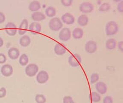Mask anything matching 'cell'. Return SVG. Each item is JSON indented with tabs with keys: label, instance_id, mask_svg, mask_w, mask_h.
Wrapping results in <instances>:
<instances>
[{
	"label": "cell",
	"instance_id": "24",
	"mask_svg": "<svg viewBox=\"0 0 123 103\" xmlns=\"http://www.w3.org/2000/svg\"><path fill=\"white\" fill-rule=\"evenodd\" d=\"M45 12L46 15L48 17H54L56 15V9L53 6H49L46 8Z\"/></svg>",
	"mask_w": 123,
	"mask_h": 103
},
{
	"label": "cell",
	"instance_id": "16",
	"mask_svg": "<svg viewBox=\"0 0 123 103\" xmlns=\"http://www.w3.org/2000/svg\"><path fill=\"white\" fill-rule=\"evenodd\" d=\"M54 51L57 55L62 56L66 53V49L60 43H57L55 46Z\"/></svg>",
	"mask_w": 123,
	"mask_h": 103
},
{
	"label": "cell",
	"instance_id": "30",
	"mask_svg": "<svg viewBox=\"0 0 123 103\" xmlns=\"http://www.w3.org/2000/svg\"><path fill=\"white\" fill-rule=\"evenodd\" d=\"M72 0H61V3L65 6H70L72 4Z\"/></svg>",
	"mask_w": 123,
	"mask_h": 103
},
{
	"label": "cell",
	"instance_id": "28",
	"mask_svg": "<svg viewBox=\"0 0 123 103\" xmlns=\"http://www.w3.org/2000/svg\"><path fill=\"white\" fill-rule=\"evenodd\" d=\"M99 79V76L97 73H93L91 76V83L92 84H94L97 82Z\"/></svg>",
	"mask_w": 123,
	"mask_h": 103
},
{
	"label": "cell",
	"instance_id": "35",
	"mask_svg": "<svg viewBox=\"0 0 123 103\" xmlns=\"http://www.w3.org/2000/svg\"><path fill=\"white\" fill-rule=\"evenodd\" d=\"M6 17L3 13L0 11V24L4 23V22L5 21Z\"/></svg>",
	"mask_w": 123,
	"mask_h": 103
},
{
	"label": "cell",
	"instance_id": "7",
	"mask_svg": "<svg viewBox=\"0 0 123 103\" xmlns=\"http://www.w3.org/2000/svg\"><path fill=\"white\" fill-rule=\"evenodd\" d=\"M6 33L10 36H15L17 32V29L15 24L12 22L8 23L5 27Z\"/></svg>",
	"mask_w": 123,
	"mask_h": 103
},
{
	"label": "cell",
	"instance_id": "27",
	"mask_svg": "<svg viewBox=\"0 0 123 103\" xmlns=\"http://www.w3.org/2000/svg\"><path fill=\"white\" fill-rule=\"evenodd\" d=\"M111 9V6L110 4L104 3L100 6L98 10L100 11H106L110 10Z\"/></svg>",
	"mask_w": 123,
	"mask_h": 103
},
{
	"label": "cell",
	"instance_id": "34",
	"mask_svg": "<svg viewBox=\"0 0 123 103\" xmlns=\"http://www.w3.org/2000/svg\"><path fill=\"white\" fill-rule=\"evenodd\" d=\"M117 10L118 11L120 12H123V1H121V2L118 4L117 6Z\"/></svg>",
	"mask_w": 123,
	"mask_h": 103
},
{
	"label": "cell",
	"instance_id": "3",
	"mask_svg": "<svg viewBox=\"0 0 123 103\" xmlns=\"http://www.w3.org/2000/svg\"><path fill=\"white\" fill-rule=\"evenodd\" d=\"M68 63L72 67L79 66L82 62V58L78 54L74 53L70 56L68 58Z\"/></svg>",
	"mask_w": 123,
	"mask_h": 103
},
{
	"label": "cell",
	"instance_id": "29",
	"mask_svg": "<svg viewBox=\"0 0 123 103\" xmlns=\"http://www.w3.org/2000/svg\"><path fill=\"white\" fill-rule=\"evenodd\" d=\"M63 103H75L70 96H65L63 99Z\"/></svg>",
	"mask_w": 123,
	"mask_h": 103
},
{
	"label": "cell",
	"instance_id": "25",
	"mask_svg": "<svg viewBox=\"0 0 123 103\" xmlns=\"http://www.w3.org/2000/svg\"><path fill=\"white\" fill-rule=\"evenodd\" d=\"M29 62V58L25 54H22L19 58V63L22 66H25L28 64Z\"/></svg>",
	"mask_w": 123,
	"mask_h": 103
},
{
	"label": "cell",
	"instance_id": "9",
	"mask_svg": "<svg viewBox=\"0 0 123 103\" xmlns=\"http://www.w3.org/2000/svg\"><path fill=\"white\" fill-rule=\"evenodd\" d=\"M49 79V75L48 72L44 71H42L38 72L37 76V81L38 83L44 84Z\"/></svg>",
	"mask_w": 123,
	"mask_h": 103
},
{
	"label": "cell",
	"instance_id": "10",
	"mask_svg": "<svg viewBox=\"0 0 123 103\" xmlns=\"http://www.w3.org/2000/svg\"><path fill=\"white\" fill-rule=\"evenodd\" d=\"M62 21L67 25L73 24L75 22V18L72 14L67 12L62 15Z\"/></svg>",
	"mask_w": 123,
	"mask_h": 103
},
{
	"label": "cell",
	"instance_id": "15",
	"mask_svg": "<svg viewBox=\"0 0 123 103\" xmlns=\"http://www.w3.org/2000/svg\"><path fill=\"white\" fill-rule=\"evenodd\" d=\"M8 55L11 59H17L20 55V52L17 48H10L8 51Z\"/></svg>",
	"mask_w": 123,
	"mask_h": 103
},
{
	"label": "cell",
	"instance_id": "19",
	"mask_svg": "<svg viewBox=\"0 0 123 103\" xmlns=\"http://www.w3.org/2000/svg\"><path fill=\"white\" fill-rule=\"evenodd\" d=\"M31 38L28 35H24L19 40L20 45L24 47H26L31 44Z\"/></svg>",
	"mask_w": 123,
	"mask_h": 103
},
{
	"label": "cell",
	"instance_id": "12",
	"mask_svg": "<svg viewBox=\"0 0 123 103\" xmlns=\"http://www.w3.org/2000/svg\"><path fill=\"white\" fill-rule=\"evenodd\" d=\"M29 31L32 34H36L40 33L42 30V26L40 23L37 22L31 23L29 26Z\"/></svg>",
	"mask_w": 123,
	"mask_h": 103
},
{
	"label": "cell",
	"instance_id": "36",
	"mask_svg": "<svg viewBox=\"0 0 123 103\" xmlns=\"http://www.w3.org/2000/svg\"><path fill=\"white\" fill-rule=\"evenodd\" d=\"M123 42L122 41H120L118 43V48L121 52H123Z\"/></svg>",
	"mask_w": 123,
	"mask_h": 103
},
{
	"label": "cell",
	"instance_id": "13",
	"mask_svg": "<svg viewBox=\"0 0 123 103\" xmlns=\"http://www.w3.org/2000/svg\"><path fill=\"white\" fill-rule=\"evenodd\" d=\"M28 28V21L27 19H24L21 21L18 30V34L23 35L27 32V30Z\"/></svg>",
	"mask_w": 123,
	"mask_h": 103
},
{
	"label": "cell",
	"instance_id": "2",
	"mask_svg": "<svg viewBox=\"0 0 123 103\" xmlns=\"http://www.w3.org/2000/svg\"><path fill=\"white\" fill-rule=\"evenodd\" d=\"M49 27L51 30L58 31L62 28L63 23L59 17H54L49 21Z\"/></svg>",
	"mask_w": 123,
	"mask_h": 103
},
{
	"label": "cell",
	"instance_id": "33",
	"mask_svg": "<svg viewBox=\"0 0 123 103\" xmlns=\"http://www.w3.org/2000/svg\"><path fill=\"white\" fill-rule=\"evenodd\" d=\"M6 57L2 53H0V64H4L6 61Z\"/></svg>",
	"mask_w": 123,
	"mask_h": 103
},
{
	"label": "cell",
	"instance_id": "37",
	"mask_svg": "<svg viewBox=\"0 0 123 103\" xmlns=\"http://www.w3.org/2000/svg\"><path fill=\"white\" fill-rule=\"evenodd\" d=\"M4 45V41L2 38L0 37V48L2 47Z\"/></svg>",
	"mask_w": 123,
	"mask_h": 103
},
{
	"label": "cell",
	"instance_id": "6",
	"mask_svg": "<svg viewBox=\"0 0 123 103\" xmlns=\"http://www.w3.org/2000/svg\"><path fill=\"white\" fill-rule=\"evenodd\" d=\"M94 9L93 5L88 2H83L80 4L79 7L80 11L83 13H89L92 12Z\"/></svg>",
	"mask_w": 123,
	"mask_h": 103
},
{
	"label": "cell",
	"instance_id": "14",
	"mask_svg": "<svg viewBox=\"0 0 123 103\" xmlns=\"http://www.w3.org/2000/svg\"><path fill=\"white\" fill-rule=\"evenodd\" d=\"M95 88L98 93L102 95L105 94L107 91V85L105 83L102 82L97 83L95 85Z\"/></svg>",
	"mask_w": 123,
	"mask_h": 103
},
{
	"label": "cell",
	"instance_id": "21",
	"mask_svg": "<svg viewBox=\"0 0 123 103\" xmlns=\"http://www.w3.org/2000/svg\"><path fill=\"white\" fill-rule=\"evenodd\" d=\"M41 8L40 3L38 1L34 0L29 4L28 9L31 11H38Z\"/></svg>",
	"mask_w": 123,
	"mask_h": 103
},
{
	"label": "cell",
	"instance_id": "26",
	"mask_svg": "<svg viewBox=\"0 0 123 103\" xmlns=\"http://www.w3.org/2000/svg\"><path fill=\"white\" fill-rule=\"evenodd\" d=\"M35 101L37 103H45L46 98L42 94H37L35 97Z\"/></svg>",
	"mask_w": 123,
	"mask_h": 103
},
{
	"label": "cell",
	"instance_id": "5",
	"mask_svg": "<svg viewBox=\"0 0 123 103\" xmlns=\"http://www.w3.org/2000/svg\"><path fill=\"white\" fill-rule=\"evenodd\" d=\"M71 33L70 29L68 28H64L60 31L59 37L60 40L63 41H67L71 37Z\"/></svg>",
	"mask_w": 123,
	"mask_h": 103
},
{
	"label": "cell",
	"instance_id": "4",
	"mask_svg": "<svg viewBox=\"0 0 123 103\" xmlns=\"http://www.w3.org/2000/svg\"><path fill=\"white\" fill-rule=\"evenodd\" d=\"M38 67L35 64H30L25 68L26 74L29 77H33L37 74L38 71Z\"/></svg>",
	"mask_w": 123,
	"mask_h": 103
},
{
	"label": "cell",
	"instance_id": "20",
	"mask_svg": "<svg viewBox=\"0 0 123 103\" xmlns=\"http://www.w3.org/2000/svg\"><path fill=\"white\" fill-rule=\"evenodd\" d=\"M117 45V42L115 39L113 38H110L108 39L106 42L105 46L106 48L108 50H112L116 48Z\"/></svg>",
	"mask_w": 123,
	"mask_h": 103
},
{
	"label": "cell",
	"instance_id": "32",
	"mask_svg": "<svg viewBox=\"0 0 123 103\" xmlns=\"http://www.w3.org/2000/svg\"><path fill=\"white\" fill-rule=\"evenodd\" d=\"M6 94V91L4 88H1L0 89V98L4 97Z\"/></svg>",
	"mask_w": 123,
	"mask_h": 103
},
{
	"label": "cell",
	"instance_id": "18",
	"mask_svg": "<svg viewBox=\"0 0 123 103\" xmlns=\"http://www.w3.org/2000/svg\"><path fill=\"white\" fill-rule=\"evenodd\" d=\"M72 35L73 38L75 39H80L82 38L83 36V31L81 28H76L73 31Z\"/></svg>",
	"mask_w": 123,
	"mask_h": 103
},
{
	"label": "cell",
	"instance_id": "22",
	"mask_svg": "<svg viewBox=\"0 0 123 103\" xmlns=\"http://www.w3.org/2000/svg\"><path fill=\"white\" fill-rule=\"evenodd\" d=\"M88 22V18L86 15H82L77 19V23L80 26H86Z\"/></svg>",
	"mask_w": 123,
	"mask_h": 103
},
{
	"label": "cell",
	"instance_id": "23",
	"mask_svg": "<svg viewBox=\"0 0 123 103\" xmlns=\"http://www.w3.org/2000/svg\"><path fill=\"white\" fill-rule=\"evenodd\" d=\"M90 98L91 101L94 103L99 102L101 101V96L100 94L95 92H93L91 93L90 95Z\"/></svg>",
	"mask_w": 123,
	"mask_h": 103
},
{
	"label": "cell",
	"instance_id": "1",
	"mask_svg": "<svg viewBox=\"0 0 123 103\" xmlns=\"http://www.w3.org/2000/svg\"><path fill=\"white\" fill-rule=\"evenodd\" d=\"M118 31L117 23L114 21H110L107 23L105 27V32L108 36L114 35L117 34Z\"/></svg>",
	"mask_w": 123,
	"mask_h": 103
},
{
	"label": "cell",
	"instance_id": "8",
	"mask_svg": "<svg viewBox=\"0 0 123 103\" xmlns=\"http://www.w3.org/2000/svg\"><path fill=\"white\" fill-rule=\"evenodd\" d=\"M85 51L90 54L94 53L97 49V45L95 41L89 40L87 42L85 46Z\"/></svg>",
	"mask_w": 123,
	"mask_h": 103
},
{
	"label": "cell",
	"instance_id": "31",
	"mask_svg": "<svg viewBox=\"0 0 123 103\" xmlns=\"http://www.w3.org/2000/svg\"><path fill=\"white\" fill-rule=\"evenodd\" d=\"M103 103H113V100L110 96H106L104 98Z\"/></svg>",
	"mask_w": 123,
	"mask_h": 103
},
{
	"label": "cell",
	"instance_id": "17",
	"mask_svg": "<svg viewBox=\"0 0 123 103\" xmlns=\"http://www.w3.org/2000/svg\"><path fill=\"white\" fill-rule=\"evenodd\" d=\"M31 18L34 21L39 22L45 20L46 18V16L41 12L36 11L32 14Z\"/></svg>",
	"mask_w": 123,
	"mask_h": 103
},
{
	"label": "cell",
	"instance_id": "11",
	"mask_svg": "<svg viewBox=\"0 0 123 103\" xmlns=\"http://www.w3.org/2000/svg\"><path fill=\"white\" fill-rule=\"evenodd\" d=\"M13 72V67L11 65L6 64L1 67V72L4 76L9 77L12 74Z\"/></svg>",
	"mask_w": 123,
	"mask_h": 103
}]
</instances>
